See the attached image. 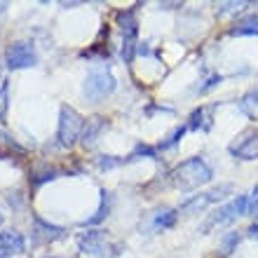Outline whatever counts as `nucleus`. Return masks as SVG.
Instances as JSON below:
<instances>
[{
    "label": "nucleus",
    "mask_w": 258,
    "mask_h": 258,
    "mask_svg": "<svg viewBox=\"0 0 258 258\" xmlns=\"http://www.w3.org/2000/svg\"><path fill=\"white\" fill-rule=\"evenodd\" d=\"M209 181H211V169L200 157H190V160L181 162L176 169L171 171V183L176 185L181 192L197 190L200 185L209 183Z\"/></svg>",
    "instance_id": "f257e3e1"
},
{
    "label": "nucleus",
    "mask_w": 258,
    "mask_h": 258,
    "mask_svg": "<svg viewBox=\"0 0 258 258\" xmlns=\"http://www.w3.org/2000/svg\"><path fill=\"white\" fill-rule=\"evenodd\" d=\"M82 129H85V120H82L80 113L71 108V106H61V113H59V143L63 148H71L80 139Z\"/></svg>",
    "instance_id": "f03ea898"
},
{
    "label": "nucleus",
    "mask_w": 258,
    "mask_h": 258,
    "mask_svg": "<svg viewBox=\"0 0 258 258\" xmlns=\"http://www.w3.org/2000/svg\"><path fill=\"white\" fill-rule=\"evenodd\" d=\"M246 204H249V197L239 195L235 200H230L228 204H223L216 214H211L207 218V223L202 225V232H209L214 225H225V223H232V221H237L239 216H244L246 214Z\"/></svg>",
    "instance_id": "7ed1b4c3"
},
{
    "label": "nucleus",
    "mask_w": 258,
    "mask_h": 258,
    "mask_svg": "<svg viewBox=\"0 0 258 258\" xmlns=\"http://www.w3.org/2000/svg\"><path fill=\"white\" fill-rule=\"evenodd\" d=\"M113 89H115V78L108 71H92L87 75V80H85L82 92L87 96V101H101Z\"/></svg>",
    "instance_id": "20e7f679"
},
{
    "label": "nucleus",
    "mask_w": 258,
    "mask_h": 258,
    "mask_svg": "<svg viewBox=\"0 0 258 258\" xmlns=\"http://www.w3.org/2000/svg\"><path fill=\"white\" fill-rule=\"evenodd\" d=\"M38 63V54H35L33 42L28 40H17L7 49V68L19 71V68H28Z\"/></svg>",
    "instance_id": "39448f33"
},
{
    "label": "nucleus",
    "mask_w": 258,
    "mask_h": 258,
    "mask_svg": "<svg viewBox=\"0 0 258 258\" xmlns=\"http://www.w3.org/2000/svg\"><path fill=\"white\" fill-rule=\"evenodd\" d=\"M228 192H232L230 183H223V185H218V188H211L209 192H202V195H195V197H190V200H185V202L178 207V214H195V211H202L204 207H209V204L223 200Z\"/></svg>",
    "instance_id": "423d86ee"
},
{
    "label": "nucleus",
    "mask_w": 258,
    "mask_h": 258,
    "mask_svg": "<svg viewBox=\"0 0 258 258\" xmlns=\"http://www.w3.org/2000/svg\"><path fill=\"white\" fill-rule=\"evenodd\" d=\"M78 244H80V253L85 258H108L110 244H108V239H106V235L99 230L82 232Z\"/></svg>",
    "instance_id": "0eeeda50"
},
{
    "label": "nucleus",
    "mask_w": 258,
    "mask_h": 258,
    "mask_svg": "<svg viewBox=\"0 0 258 258\" xmlns=\"http://www.w3.org/2000/svg\"><path fill=\"white\" fill-rule=\"evenodd\" d=\"M230 153L239 160H256L258 157V132H244L237 143L230 146Z\"/></svg>",
    "instance_id": "6e6552de"
},
{
    "label": "nucleus",
    "mask_w": 258,
    "mask_h": 258,
    "mask_svg": "<svg viewBox=\"0 0 258 258\" xmlns=\"http://www.w3.org/2000/svg\"><path fill=\"white\" fill-rule=\"evenodd\" d=\"M26 239L17 230H3L0 232V258H7L12 253H24Z\"/></svg>",
    "instance_id": "1a4fd4ad"
},
{
    "label": "nucleus",
    "mask_w": 258,
    "mask_h": 258,
    "mask_svg": "<svg viewBox=\"0 0 258 258\" xmlns=\"http://www.w3.org/2000/svg\"><path fill=\"white\" fill-rule=\"evenodd\" d=\"M33 223H35V235L40 242H56V239H61L66 235L63 228L59 225H52V223H45L40 216H33Z\"/></svg>",
    "instance_id": "9d476101"
},
{
    "label": "nucleus",
    "mask_w": 258,
    "mask_h": 258,
    "mask_svg": "<svg viewBox=\"0 0 258 258\" xmlns=\"http://www.w3.org/2000/svg\"><path fill=\"white\" fill-rule=\"evenodd\" d=\"M108 127V122L103 120V117H92V120H87V124H85V129H82V146L87 148V146H92V143L96 141V136L101 134L103 129Z\"/></svg>",
    "instance_id": "9b49d317"
},
{
    "label": "nucleus",
    "mask_w": 258,
    "mask_h": 258,
    "mask_svg": "<svg viewBox=\"0 0 258 258\" xmlns=\"http://www.w3.org/2000/svg\"><path fill=\"white\" fill-rule=\"evenodd\" d=\"M211 113H214V106H202V108H197L190 115L188 127H190L192 132H200V129L207 132V129H211Z\"/></svg>",
    "instance_id": "f8f14e48"
},
{
    "label": "nucleus",
    "mask_w": 258,
    "mask_h": 258,
    "mask_svg": "<svg viewBox=\"0 0 258 258\" xmlns=\"http://www.w3.org/2000/svg\"><path fill=\"white\" fill-rule=\"evenodd\" d=\"M117 24L122 31V40H136V17L132 10L117 12Z\"/></svg>",
    "instance_id": "ddd939ff"
},
{
    "label": "nucleus",
    "mask_w": 258,
    "mask_h": 258,
    "mask_svg": "<svg viewBox=\"0 0 258 258\" xmlns=\"http://www.w3.org/2000/svg\"><path fill=\"white\" fill-rule=\"evenodd\" d=\"M230 35H258V17H244L230 28Z\"/></svg>",
    "instance_id": "4468645a"
},
{
    "label": "nucleus",
    "mask_w": 258,
    "mask_h": 258,
    "mask_svg": "<svg viewBox=\"0 0 258 258\" xmlns=\"http://www.w3.org/2000/svg\"><path fill=\"white\" fill-rule=\"evenodd\" d=\"M239 110L244 113L246 117H258V89H251L246 92L242 99H239Z\"/></svg>",
    "instance_id": "2eb2a0df"
},
{
    "label": "nucleus",
    "mask_w": 258,
    "mask_h": 258,
    "mask_svg": "<svg viewBox=\"0 0 258 258\" xmlns=\"http://www.w3.org/2000/svg\"><path fill=\"white\" fill-rule=\"evenodd\" d=\"M108 211H110V195H108L106 190H101V204H99V209H96L94 216L85 221V225H96V223H101L103 218L108 216Z\"/></svg>",
    "instance_id": "dca6fc26"
},
{
    "label": "nucleus",
    "mask_w": 258,
    "mask_h": 258,
    "mask_svg": "<svg viewBox=\"0 0 258 258\" xmlns=\"http://www.w3.org/2000/svg\"><path fill=\"white\" fill-rule=\"evenodd\" d=\"M239 239H242L239 232H225L223 237H221V242H218V251L223 253V256H230L235 251V246L239 244Z\"/></svg>",
    "instance_id": "f3484780"
},
{
    "label": "nucleus",
    "mask_w": 258,
    "mask_h": 258,
    "mask_svg": "<svg viewBox=\"0 0 258 258\" xmlns=\"http://www.w3.org/2000/svg\"><path fill=\"white\" fill-rule=\"evenodd\" d=\"M176 218H178V214L174 209H160L155 214V228L160 230V228H171V225L176 223Z\"/></svg>",
    "instance_id": "a211bd4d"
},
{
    "label": "nucleus",
    "mask_w": 258,
    "mask_h": 258,
    "mask_svg": "<svg viewBox=\"0 0 258 258\" xmlns=\"http://www.w3.org/2000/svg\"><path fill=\"white\" fill-rule=\"evenodd\" d=\"M185 129H188V127H185V124H183V127H176V129H174V132H171V134L167 136V141H162V143H160V150H169L171 146H176V143L181 141V136L185 134Z\"/></svg>",
    "instance_id": "6ab92c4d"
},
{
    "label": "nucleus",
    "mask_w": 258,
    "mask_h": 258,
    "mask_svg": "<svg viewBox=\"0 0 258 258\" xmlns=\"http://www.w3.org/2000/svg\"><path fill=\"white\" fill-rule=\"evenodd\" d=\"M7 103H10V87H7V82L3 80V87H0V120L7 117Z\"/></svg>",
    "instance_id": "aec40b11"
},
{
    "label": "nucleus",
    "mask_w": 258,
    "mask_h": 258,
    "mask_svg": "<svg viewBox=\"0 0 258 258\" xmlns=\"http://www.w3.org/2000/svg\"><path fill=\"white\" fill-rule=\"evenodd\" d=\"M244 7H246V3H223V5L216 7V12L223 17V14H235V12H239V10H244Z\"/></svg>",
    "instance_id": "412c9836"
},
{
    "label": "nucleus",
    "mask_w": 258,
    "mask_h": 258,
    "mask_svg": "<svg viewBox=\"0 0 258 258\" xmlns=\"http://www.w3.org/2000/svg\"><path fill=\"white\" fill-rule=\"evenodd\" d=\"M246 214L253 218H258V185L251 190V195H249V204H246Z\"/></svg>",
    "instance_id": "4be33fe9"
},
{
    "label": "nucleus",
    "mask_w": 258,
    "mask_h": 258,
    "mask_svg": "<svg viewBox=\"0 0 258 258\" xmlns=\"http://www.w3.org/2000/svg\"><path fill=\"white\" fill-rule=\"evenodd\" d=\"M96 162H99V167H101V169H113V167H117V164H122V160H113V157L101 155Z\"/></svg>",
    "instance_id": "5701e85b"
},
{
    "label": "nucleus",
    "mask_w": 258,
    "mask_h": 258,
    "mask_svg": "<svg viewBox=\"0 0 258 258\" xmlns=\"http://www.w3.org/2000/svg\"><path fill=\"white\" fill-rule=\"evenodd\" d=\"M3 139H7V136H5V134H3V132H0V141H3Z\"/></svg>",
    "instance_id": "b1692460"
},
{
    "label": "nucleus",
    "mask_w": 258,
    "mask_h": 258,
    "mask_svg": "<svg viewBox=\"0 0 258 258\" xmlns=\"http://www.w3.org/2000/svg\"><path fill=\"white\" fill-rule=\"evenodd\" d=\"M0 223H3V216H0Z\"/></svg>",
    "instance_id": "393cba45"
}]
</instances>
